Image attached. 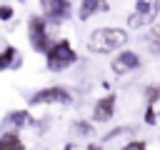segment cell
Instances as JSON below:
<instances>
[{
	"label": "cell",
	"instance_id": "cell-1",
	"mask_svg": "<svg viewBox=\"0 0 160 150\" xmlns=\"http://www.w3.org/2000/svg\"><path fill=\"white\" fill-rule=\"evenodd\" d=\"M130 32L128 28H115V25H102L88 35V50L92 55H112L120 52L128 42Z\"/></svg>",
	"mask_w": 160,
	"mask_h": 150
},
{
	"label": "cell",
	"instance_id": "cell-2",
	"mask_svg": "<svg viewBox=\"0 0 160 150\" xmlns=\"http://www.w3.org/2000/svg\"><path fill=\"white\" fill-rule=\"evenodd\" d=\"M78 60H80V55H78V50L72 48V42H70L68 38L52 40L50 50L45 52V68H48L50 72H62V70L72 68Z\"/></svg>",
	"mask_w": 160,
	"mask_h": 150
},
{
	"label": "cell",
	"instance_id": "cell-3",
	"mask_svg": "<svg viewBox=\"0 0 160 150\" xmlns=\"http://www.w3.org/2000/svg\"><path fill=\"white\" fill-rule=\"evenodd\" d=\"M28 42L35 52H48L50 45H52V38H50V25L48 20L42 18V12H32L28 18Z\"/></svg>",
	"mask_w": 160,
	"mask_h": 150
},
{
	"label": "cell",
	"instance_id": "cell-4",
	"mask_svg": "<svg viewBox=\"0 0 160 150\" xmlns=\"http://www.w3.org/2000/svg\"><path fill=\"white\" fill-rule=\"evenodd\" d=\"M72 92L68 85H48V88H40L35 90L30 98H28V105L30 108H38V105H72Z\"/></svg>",
	"mask_w": 160,
	"mask_h": 150
},
{
	"label": "cell",
	"instance_id": "cell-5",
	"mask_svg": "<svg viewBox=\"0 0 160 150\" xmlns=\"http://www.w3.org/2000/svg\"><path fill=\"white\" fill-rule=\"evenodd\" d=\"M160 15V0H135V10L128 15L130 30H142L148 25H155Z\"/></svg>",
	"mask_w": 160,
	"mask_h": 150
},
{
	"label": "cell",
	"instance_id": "cell-6",
	"mask_svg": "<svg viewBox=\"0 0 160 150\" xmlns=\"http://www.w3.org/2000/svg\"><path fill=\"white\" fill-rule=\"evenodd\" d=\"M140 65H142V58H140L132 48H122V50L115 52L112 60H110L112 75H130V72H135Z\"/></svg>",
	"mask_w": 160,
	"mask_h": 150
},
{
	"label": "cell",
	"instance_id": "cell-7",
	"mask_svg": "<svg viewBox=\"0 0 160 150\" xmlns=\"http://www.w3.org/2000/svg\"><path fill=\"white\" fill-rule=\"evenodd\" d=\"M70 15H72L70 0H42V18L48 20V25L60 28Z\"/></svg>",
	"mask_w": 160,
	"mask_h": 150
},
{
	"label": "cell",
	"instance_id": "cell-8",
	"mask_svg": "<svg viewBox=\"0 0 160 150\" xmlns=\"http://www.w3.org/2000/svg\"><path fill=\"white\" fill-rule=\"evenodd\" d=\"M2 132H20L22 128H30V125H38V120L30 115L28 108H15V110H8L5 118H2Z\"/></svg>",
	"mask_w": 160,
	"mask_h": 150
},
{
	"label": "cell",
	"instance_id": "cell-9",
	"mask_svg": "<svg viewBox=\"0 0 160 150\" xmlns=\"http://www.w3.org/2000/svg\"><path fill=\"white\" fill-rule=\"evenodd\" d=\"M115 108H118V95L115 92H105L102 98L95 100L92 105V122L95 125H105L115 118Z\"/></svg>",
	"mask_w": 160,
	"mask_h": 150
},
{
	"label": "cell",
	"instance_id": "cell-10",
	"mask_svg": "<svg viewBox=\"0 0 160 150\" xmlns=\"http://www.w3.org/2000/svg\"><path fill=\"white\" fill-rule=\"evenodd\" d=\"M110 10V2L108 0H80V8H78V20L85 22L100 12H108Z\"/></svg>",
	"mask_w": 160,
	"mask_h": 150
},
{
	"label": "cell",
	"instance_id": "cell-11",
	"mask_svg": "<svg viewBox=\"0 0 160 150\" xmlns=\"http://www.w3.org/2000/svg\"><path fill=\"white\" fill-rule=\"evenodd\" d=\"M0 150H25L20 132H0Z\"/></svg>",
	"mask_w": 160,
	"mask_h": 150
},
{
	"label": "cell",
	"instance_id": "cell-12",
	"mask_svg": "<svg viewBox=\"0 0 160 150\" xmlns=\"http://www.w3.org/2000/svg\"><path fill=\"white\" fill-rule=\"evenodd\" d=\"M18 48L15 45H5L2 50H0V72L2 70H12V62L18 60Z\"/></svg>",
	"mask_w": 160,
	"mask_h": 150
},
{
	"label": "cell",
	"instance_id": "cell-13",
	"mask_svg": "<svg viewBox=\"0 0 160 150\" xmlns=\"http://www.w3.org/2000/svg\"><path fill=\"white\" fill-rule=\"evenodd\" d=\"M72 132H75V135H82V138H90V135L95 132V122L78 118V120H72Z\"/></svg>",
	"mask_w": 160,
	"mask_h": 150
},
{
	"label": "cell",
	"instance_id": "cell-14",
	"mask_svg": "<svg viewBox=\"0 0 160 150\" xmlns=\"http://www.w3.org/2000/svg\"><path fill=\"white\" fill-rule=\"evenodd\" d=\"M142 98H145V105H158V102H160V82H150V85H145Z\"/></svg>",
	"mask_w": 160,
	"mask_h": 150
},
{
	"label": "cell",
	"instance_id": "cell-15",
	"mask_svg": "<svg viewBox=\"0 0 160 150\" xmlns=\"http://www.w3.org/2000/svg\"><path fill=\"white\" fill-rule=\"evenodd\" d=\"M148 42H150V52H152V55H160V25H152V28H150Z\"/></svg>",
	"mask_w": 160,
	"mask_h": 150
},
{
	"label": "cell",
	"instance_id": "cell-16",
	"mask_svg": "<svg viewBox=\"0 0 160 150\" xmlns=\"http://www.w3.org/2000/svg\"><path fill=\"white\" fill-rule=\"evenodd\" d=\"M142 122H145V125H158V110H155V105H145Z\"/></svg>",
	"mask_w": 160,
	"mask_h": 150
},
{
	"label": "cell",
	"instance_id": "cell-17",
	"mask_svg": "<svg viewBox=\"0 0 160 150\" xmlns=\"http://www.w3.org/2000/svg\"><path fill=\"white\" fill-rule=\"evenodd\" d=\"M120 150H148V142L140 140V138H132V140H128Z\"/></svg>",
	"mask_w": 160,
	"mask_h": 150
},
{
	"label": "cell",
	"instance_id": "cell-18",
	"mask_svg": "<svg viewBox=\"0 0 160 150\" xmlns=\"http://www.w3.org/2000/svg\"><path fill=\"white\" fill-rule=\"evenodd\" d=\"M12 15H15V8H12V5H0V20H2V22L12 20Z\"/></svg>",
	"mask_w": 160,
	"mask_h": 150
},
{
	"label": "cell",
	"instance_id": "cell-19",
	"mask_svg": "<svg viewBox=\"0 0 160 150\" xmlns=\"http://www.w3.org/2000/svg\"><path fill=\"white\" fill-rule=\"evenodd\" d=\"M130 130H132V128H118V130H112V132H108V135H105V140H112L115 135H122V132H130Z\"/></svg>",
	"mask_w": 160,
	"mask_h": 150
},
{
	"label": "cell",
	"instance_id": "cell-20",
	"mask_svg": "<svg viewBox=\"0 0 160 150\" xmlns=\"http://www.w3.org/2000/svg\"><path fill=\"white\" fill-rule=\"evenodd\" d=\"M20 68H22V55H18V60L12 62V70H20Z\"/></svg>",
	"mask_w": 160,
	"mask_h": 150
},
{
	"label": "cell",
	"instance_id": "cell-21",
	"mask_svg": "<svg viewBox=\"0 0 160 150\" xmlns=\"http://www.w3.org/2000/svg\"><path fill=\"white\" fill-rule=\"evenodd\" d=\"M62 150H78V145H75V142H65V148H62Z\"/></svg>",
	"mask_w": 160,
	"mask_h": 150
},
{
	"label": "cell",
	"instance_id": "cell-22",
	"mask_svg": "<svg viewBox=\"0 0 160 150\" xmlns=\"http://www.w3.org/2000/svg\"><path fill=\"white\" fill-rule=\"evenodd\" d=\"M40 150H48V148H40Z\"/></svg>",
	"mask_w": 160,
	"mask_h": 150
},
{
	"label": "cell",
	"instance_id": "cell-23",
	"mask_svg": "<svg viewBox=\"0 0 160 150\" xmlns=\"http://www.w3.org/2000/svg\"><path fill=\"white\" fill-rule=\"evenodd\" d=\"M20 2H25V0H20Z\"/></svg>",
	"mask_w": 160,
	"mask_h": 150
}]
</instances>
